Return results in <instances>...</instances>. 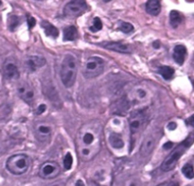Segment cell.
I'll list each match as a JSON object with an SVG mask.
<instances>
[{
	"label": "cell",
	"mask_w": 194,
	"mask_h": 186,
	"mask_svg": "<svg viewBox=\"0 0 194 186\" xmlns=\"http://www.w3.org/2000/svg\"><path fill=\"white\" fill-rule=\"evenodd\" d=\"M103 139V127L98 121L84 124L78 131L76 146L79 158L82 162L93 160L101 150Z\"/></svg>",
	"instance_id": "obj_1"
},
{
	"label": "cell",
	"mask_w": 194,
	"mask_h": 186,
	"mask_svg": "<svg viewBox=\"0 0 194 186\" xmlns=\"http://www.w3.org/2000/svg\"><path fill=\"white\" fill-rule=\"evenodd\" d=\"M78 71V61L73 55H66L62 62L61 67V79L66 88L74 85Z\"/></svg>",
	"instance_id": "obj_2"
},
{
	"label": "cell",
	"mask_w": 194,
	"mask_h": 186,
	"mask_svg": "<svg viewBox=\"0 0 194 186\" xmlns=\"http://www.w3.org/2000/svg\"><path fill=\"white\" fill-rule=\"evenodd\" d=\"M191 145H192V138L191 137L187 138L186 140L182 142L180 145H178L171 151V153L164 160V162H162V165H161V169L164 172H169V171L172 170L176 166L179 159L189 148V146Z\"/></svg>",
	"instance_id": "obj_3"
},
{
	"label": "cell",
	"mask_w": 194,
	"mask_h": 186,
	"mask_svg": "<svg viewBox=\"0 0 194 186\" xmlns=\"http://www.w3.org/2000/svg\"><path fill=\"white\" fill-rule=\"evenodd\" d=\"M30 166V159L26 154H15L11 156L6 162L7 169L14 175L25 174Z\"/></svg>",
	"instance_id": "obj_4"
},
{
	"label": "cell",
	"mask_w": 194,
	"mask_h": 186,
	"mask_svg": "<svg viewBox=\"0 0 194 186\" xmlns=\"http://www.w3.org/2000/svg\"><path fill=\"white\" fill-rule=\"evenodd\" d=\"M147 121V114L144 110H135L129 116V127L132 136V142L135 137L144 129Z\"/></svg>",
	"instance_id": "obj_5"
},
{
	"label": "cell",
	"mask_w": 194,
	"mask_h": 186,
	"mask_svg": "<svg viewBox=\"0 0 194 186\" xmlns=\"http://www.w3.org/2000/svg\"><path fill=\"white\" fill-rule=\"evenodd\" d=\"M104 70V61L100 57H90L85 61L83 75L87 78H93L100 76Z\"/></svg>",
	"instance_id": "obj_6"
},
{
	"label": "cell",
	"mask_w": 194,
	"mask_h": 186,
	"mask_svg": "<svg viewBox=\"0 0 194 186\" xmlns=\"http://www.w3.org/2000/svg\"><path fill=\"white\" fill-rule=\"evenodd\" d=\"M86 10L87 4L85 0H70L64 6V13L69 18H75L84 13Z\"/></svg>",
	"instance_id": "obj_7"
},
{
	"label": "cell",
	"mask_w": 194,
	"mask_h": 186,
	"mask_svg": "<svg viewBox=\"0 0 194 186\" xmlns=\"http://www.w3.org/2000/svg\"><path fill=\"white\" fill-rule=\"evenodd\" d=\"M53 128L46 122H37L34 126V135L39 142L45 143L51 138Z\"/></svg>",
	"instance_id": "obj_8"
},
{
	"label": "cell",
	"mask_w": 194,
	"mask_h": 186,
	"mask_svg": "<svg viewBox=\"0 0 194 186\" xmlns=\"http://www.w3.org/2000/svg\"><path fill=\"white\" fill-rule=\"evenodd\" d=\"M60 165L55 162H46L39 168V177L42 178H53L60 174Z\"/></svg>",
	"instance_id": "obj_9"
},
{
	"label": "cell",
	"mask_w": 194,
	"mask_h": 186,
	"mask_svg": "<svg viewBox=\"0 0 194 186\" xmlns=\"http://www.w3.org/2000/svg\"><path fill=\"white\" fill-rule=\"evenodd\" d=\"M17 93L19 97L25 101V102H32L34 100L35 98V93L33 91V89L29 85V84H21L18 86L17 88Z\"/></svg>",
	"instance_id": "obj_10"
},
{
	"label": "cell",
	"mask_w": 194,
	"mask_h": 186,
	"mask_svg": "<svg viewBox=\"0 0 194 186\" xmlns=\"http://www.w3.org/2000/svg\"><path fill=\"white\" fill-rule=\"evenodd\" d=\"M156 143H157V139L155 138L154 135L151 134L148 137H146L141 145V147H140L141 156H143V157L149 156L152 152V150L154 149Z\"/></svg>",
	"instance_id": "obj_11"
},
{
	"label": "cell",
	"mask_w": 194,
	"mask_h": 186,
	"mask_svg": "<svg viewBox=\"0 0 194 186\" xmlns=\"http://www.w3.org/2000/svg\"><path fill=\"white\" fill-rule=\"evenodd\" d=\"M101 45H103V47H105L109 50H113V51L119 52V53L128 54V53L132 52L131 48L128 45H126L120 42H106V43L101 44Z\"/></svg>",
	"instance_id": "obj_12"
},
{
	"label": "cell",
	"mask_w": 194,
	"mask_h": 186,
	"mask_svg": "<svg viewBox=\"0 0 194 186\" xmlns=\"http://www.w3.org/2000/svg\"><path fill=\"white\" fill-rule=\"evenodd\" d=\"M46 64V60L40 56H30L26 61V66L30 72H34Z\"/></svg>",
	"instance_id": "obj_13"
},
{
	"label": "cell",
	"mask_w": 194,
	"mask_h": 186,
	"mask_svg": "<svg viewBox=\"0 0 194 186\" xmlns=\"http://www.w3.org/2000/svg\"><path fill=\"white\" fill-rule=\"evenodd\" d=\"M4 77L7 79H15L19 77V71L13 62H8L4 66Z\"/></svg>",
	"instance_id": "obj_14"
},
{
	"label": "cell",
	"mask_w": 194,
	"mask_h": 186,
	"mask_svg": "<svg viewBox=\"0 0 194 186\" xmlns=\"http://www.w3.org/2000/svg\"><path fill=\"white\" fill-rule=\"evenodd\" d=\"M186 48L184 46V45H176L173 49V54H172V57L174 59V61L182 65L186 60Z\"/></svg>",
	"instance_id": "obj_15"
},
{
	"label": "cell",
	"mask_w": 194,
	"mask_h": 186,
	"mask_svg": "<svg viewBox=\"0 0 194 186\" xmlns=\"http://www.w3.org/2000/svg\"><path fill=\"white\" fill-rule=\"evenodd\" d=\"M146 11L151 15H158L161 11V5L159 0H148V2L146 3Z\"/></svg>",
	"instance_id": "obj_16"
},
{
	"label": "cell",
	"mask_w": 194,
	"mask_h": 186,
	"mask_svg": "<svg viewBox=\"0 0 194 186\" xmlns=\"http://www.w3.org/2000/svg\"><path fill=\"white\" fill-rule=\"evenodd\" d=\"M109 144L116 149H121L124 146V141L120 134L117 132H111L109 135Z\"/></svg>",
	"instance_id": "obj_17"
},
{
	"label": "cell",
	"mask_w": 194,
	"mask_h": 186,
	"mask_svg": "<svg viewBox=\"0 0 194 186\" xmlns=\"http://www.w3.org/2000/svg\"><path fill=\"white\" fill-rule=\"evenodd\" d=\"M41 27L42 29H44L45 30V33L47 36H49V37H52V38H57L59 36V30L58 29L53 26L52 24H50L49 22L47 21H43L41 23Z\"/></svg>",
	"instance_id": "obj_18"
},
{
	"label": "cell",
	"mask_w": 194,
	"mask_h": 186,
	"mask_svg": "<svg viewBox=\"0 0 194 186\" xmlns=\"http://www.w3.org/2000/svg\"><path fill=\"white\" fill-rule=\"evenodd\" d=\"M78 37V30L74 26H69L64 29V40L74 41Z\"/></svg>",
	"instance_id": "obj_19"
},
{
	"label": "cell",
	"mask_w": 194,
	"mask_h": 186,
	"mask_svg": "<svg viewBox=\"0 0 194 186\" xmlns=\"http://www.w3.org/2000/svg\"><path fill=\"white\" fill-rule=\"evenodd\" d=\"M182 15L177 11H171L169 13V23L172 28H177L182 23Z\"/></svg>",
	"instance_id": "obj_20"
},
{
	"label": "cell",
	"mask_w": 194,
	"mask_h": 186,
	"mask_svg": "<svg viewBox=\"0 0 194 186\" xmlns=\"http://www.w3.org/2000/svg\"><path fill=\"white\" fill-rule=\"evenodd\" d=\"M158 73L161 75L163 78H165L166 80H169L172 78L174 75V70L169 66H161L158 69Z\"/></svg>",
	"instance_id": "obj_21"
},
{
	"label": "cell",
	"mask_w": 194,
	"mask_h": 186,
	"mask_svg": "<svg viewBox=\"0 0 194 186\" xmlns=\"http://www.w3.org/2000/svg\"><path fill=\"white\" fill-rule=\"evenodd\" d=\"M133 97H134V98L136 100L141 101V100H144L145 98H147L148 92L145 89H143V88H137V89L134 90Z\"/></svg>",
	"instance_id": "obj_22"
},
{
	"label": "cell",
	"mask_w": 194,
	"mask_h": 186,
	"mask_svg": "<svg viewBox=\"0 0 194 186\" xmlns=\"http://www.w3.org/2000/svg\"><path fill=\"white\" fill-rule=\"evenodd\" d=\"M182 173L184 174V176L189 179L193 178L194 177V173H193V165L191 162H188V163H186L183 168H182Z\"/></svg>",
	"instance_id": "obj_23"
},
{
	"label": "cell",
	"mask_w": 194,
	"mask_h": 186,
	"mask_svg": "<svg viewBox=\"0 0 194 186\" xmlns=\"http://www.w3.org/2000/svg\"><path fill=\"white\" fill-rule=\"evenodd\" d=\"M21 24V19L20 17L16 15H13L9 18V28L12 31L15 30V29Z\"/></svg>",
	"instance_id": "obj_24"
},
{
	"label": "cell",
	"mask_w": 194,
	"mask_h": 186,
	"mask_svg": "<svg viewBox=\"0 0 194 186\" xmlns=\"http://www.w3.org/2000/svg\"><path fill=\"white\" fill-rule=\"evenodd\" d=\"M119 29L124 33H130L134 30V27L132 24L130 23H127V22H121L119 27Z\"/></svg>",
	"instance_id": "obj_25"
},
{
	"label": "cell",
	"mask_w": 194,
	"mask_h": 186,
	"mask_svg": "<svg viewBox=\"0 0 194 186\" xmlns=\"http://www.w3.org/2000/svg\"><path fill=\"white\" fill-rule=\"evenodd\" d=\"M103 29V23L101 21V19L99 17H95L94 19V22H93V25L90 27V30L96 32V31H99Z\"/></svg>",
	"instance_id": "obj_26"
},
{
	"label": "cell",
	"mask_w": 194,
	"mask_h": 186,
	"mask_svg": "<svg viewBox=\"0 0 194 186\" xmlns=\"http://www.w3.org/2000/svg\"><path fill=\"white\" fill-rule=\"evenodd\" d=\"M72 164H73V158L71 156L70 153H67L64 159V169L65 170H69L71 169L72 167Z\"/></svg>",
	"instance_id": "obj_27"
},
{
	"label": "cell",
	"mask_w": 194,
	"mask_h": 186,
	"mask_svg": "<svg viewBox=\"0 0 194 186\" xmlns=\"http://www.w3.org/2000/svg\"><path fill=\"white\" fill-rule=\"evenodd\" d=\"M46 109H47V106H46L45 104H41V105H39L38 108L36 109V114H38V115L43 114V113L46 112Z\"/></svg>",
	"instance_id": "obj_28"
},
{
	"label": "cell",
	"mask_w": 194,
	"mask_h": 186,
	"mask_svg": "<svg viewBox=\"0 0 194 186\" xmlns=\"http://www.w3.org/2000/svg\"><path fill=\"white\" fill-rule=\"evenodd\" d=\"M28 23H29V27H30V29H32V28L35 26L36 21H35V19H34L33 17H29V18H28Z\"/></svg>",
	"instance_id": "obj_29"
},
{
	"label": "cell",
	"mask_w": 194,
	"mask_h": 186,
	"mask_svg": "<svg viewBox=\"0 0 194 186\" xmlns=\"http://www.w3.org/2000/svg\"><path fill=\"white\" fill-rule=\"evenodd\" d=\"M126 186H137V181L136 179H131L127 182Z\"/></svg>",
	"instance_id": "obj_30"
},
{
	"label": "cell",
	"mask_w": 194,
	"mask_h": 186,
	"mask_svg": "<svg viewBox=\"0 0 194 186\" xmlns=\"http://www.w3.org/2000/svg\"><path fill=\"white\" fill-rule=\"evenodd\" d=\"M49 186H65V183L63 182V181H58V182H55V183H53Z\"/></svg>",
	"instance_id": "obj_31"
},
{
	"label": "cell",
	"mask_w": 194,
	"mask_h": 186,
	"mask_svg": "<svg viewBox=\"0 0 194 186\" xmlns=\"http://www.w3.org/2000/svg\"><path fill=\"white\" fill-rule=\"evenodd\" d=\"M75 186H85V185H84V182H83L81 179H78V180L76 181Z\"/></svg>",
	"instance_id": "obj_32"
},
{
	"label": "cell",
	"mask_w": 194,
	"mask_h": 186,
	"mask_svg": "<svg viewBox=\"0 0 194 186\" xmlns=\"http://www.w3.org/2000/svg\"><path fill=\"white\" fill-rule=\"evenodd\" d=\"M166 186H180V185H179V183H178V182H175V181H171V182H169V184H167Z\"/></svg>",
	"instance_id": "obj_33"
},
{
	"label": "cell",
	"mask_w": 194,
	"mask_h": 186,
	"mask_svg": "<svg viewBox=\"0 0 194 186\" xmlns=\"http://www.w3.org/2000/svg\"><path fill=\"white\" fill-rule=\"evenodd\" d=\"M109 1H111V0H103V2H105V3H107V2H109Z\"/></svg>",
	"instance_id": "obj_34"
},
{
	"label": "cell",
	"mask_w": 194,
	"mask_h": 186,
	"mask_svg": "<svg viewBox=\"0 0 194 186\" xmlns=\"http://www.w3.org/2000/svg\"><path fill=\"white\" fill-rule=\"evenodd\" d=\"M1 3H2V2H1V0H0V5H1Z\"/></svg>",
	"instance_id": "obj_35"
}]
</instances>
